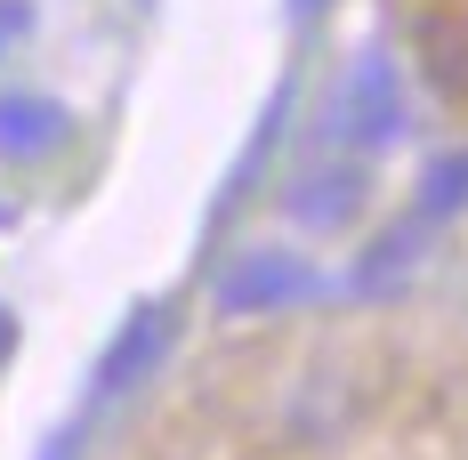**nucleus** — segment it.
<instances>
[{
    "label": "nucleus",
    "mask_w": 468,
    "mask_h": 460,
    "mask_svg": "<svg viewBox=\"0 0 468 460\" xmlns=\"http://www.w3.org/2000/svg\"><path fill=\"white\" fill-rule=\"evenodd\" d=\"M0 348H8V323H0Z\"/></svg>",
    "instance_id": "9b49d317"
},
{
    "label": "nucleus",
    "mask_w": 468,
    "mask_h": 460,
    "mask_svg": "<svg viewBox=\"0 0 468 460\" xmlns=\"http://www.w3.org/2000/svg\"><path fill=\"white\" fill-rule=\"evenodd\" d=\"M412 251H420V219H412V227H396V234H379V242H372V259L356 267V291H388V283L412 267Z\"/></svg>",
    "instance_id": "6e6552de"
},
{
    "label": "nucleus",
    "mask_w": 468,
    "mask_h": 460,
    "mask_svg": "<svg viewBox=\"0 0 468 460\" xmlns=\"http://www.w3.org/2000/svg\"><path fill=\"white\" fill-rule=\"evenodd\" d=\"M315 291V267L291 251H250L227 283H218V316H267V307H299Z\"/></svg>",
    "instance_id": "f03ea898"
},
{
    "label": "nucleus",
    "mask_w": 468,
    "mask_h": 460,
    "mask_svg": "<svg viewBox=\"0 0 468 460\" xmlns=\"http://www.w3.org/2000/svg\"><path fill=\"white\" fill-rule=\"evenodd\" d=\"M420 65L436 90L468 97V0H420Z\"/></svg>",
    "instance_id": "423d86ee"
},
{
    "label": "nucleus",
    "mask_w": 468,
    "mask_h": 460,
    "mask_svg": "<svg viewBox=\"0 0 468 460\" xmlns=\"http://www.w3.org/2000/svg\"><path fill=\"white\" fill-rule=\"evenodd\" d=\"M291 8H299V16H315V8H324V0H291Z\"/></svg>",
    "instance_id": "9d476101"
},
{
    "label": "nucleus",
    "mask_w": 468,
    "mask_h": 460,
    "mask_svg": "<svg viewBox=\"0 0 468 460\" xmlns=\"http://www.w3.org/2000/svg\"><path fill=\"white\" fill-rule=\"evenodd\" d=\"M73 138V113L57 105V97L41 90H0V162H41V154H57V145Z\"/></svg>",
    "instance_id": "20e7f679"
},
{
    "label": "nucleus",
    "mask_w": 468,
    "mask_h": 460,
    "mask_svg": "<svg viewBox=\"0 0 468 460\" xmlns=\"http://www.w3.org/2000/svg\"><path fill=\"white\" fill-rule=\"evenodd\" d=\"M364 194H372V178L356 170V162H324V170H307V178H291V194H282V210L299 219V227H347L356 210H364Z\"/></svg>",
    "instance_id": "39448f33"
},
{
    "label": "nucleus",
    "mask_w": 468,
    "mask_h": 460,
    "mask_svg": "<svg viewBox=\"0 0 468 460\" xmlns=\"http://www.w3.org/2000/svg\"><path fill=\"white\" fill-rule=\"evenodd\" d=\"M25 25H33V8H25V0H0V48L25 41Z\"/></svg>",
    "instance_id": "1a4fd4ad"
},
{
    "label": "nucleus",
    "mask_w": 468,
    "mask_h": 460,
    "mask_svg": "<svg viewBox=\"0 0 468 460\" xmlns=\"http://www.w3.org/2000/svg\"><path fill=\"white\" fill-rule=\"evenodd\" d=\"M331 138L339 145H388L404 138V90H396V65L388 57H356L347 65V81H339V97H331Z\"/></svg>",
    "instance_id": "f257e3e1"
},
{
    "label": "nucleus",
    "mask_w": 468,
    "mask_h": 460,
    "mask_svg": "<svg viewBox=\"0 0 468 460\" xmlns=\"http://www.w3.org/2000/svg\"><path fill=\"white\" fill-rule=\"evenodd\" d=\"M452 210H468V154H444V162H428L420 178V227H436V219H452Z\"/></svg>",
    "instance_id": "0eeeda50"
},
{
    "label": "nucleus",
    "mask_w": 468,
    "mask_h": 460,
    "mask_svg": "<svg viewBox=\"0 0 468 460\" xmlns=\"http://www.w3.org/2000/svg\"><path fill=\"white\" fill-rule=\"evenodd\" d=\"M170 339H178V323H170V307H138V316L113 331V348L97 356V396H130L145 371L170 356Z\"/></svg>",
    "instance_id": "7ed1b4c3"
}]
</instances>
